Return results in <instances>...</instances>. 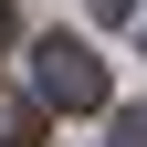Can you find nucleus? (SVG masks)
<instances>
[{
  "mask_svg": "<svg viewBox=\"0 0 147 147\" xmlns=\"http://www.w3.org/2000/svg\"><path fill=\"white\" fill-rule=\"evenodd\" d=\"M32 95L63 105V116H95L105 105V63L74 42V32H42V42H32Z\"/></svg>",
  "mask_w": 147,
  "mask_h": 147,
  "instance_id": "1",
  "label": "nucleus"
},
{
  "mask_svg": "<svg viewBox=\"0 0 147 147\" xmlns=\"http://www.w3.org/2000/svg\"><path fill=\"white\" fill-rule=\"evenodd\" d=\"M42 116H53L42 95H11L0 84V147H42Z\"/></svg>",
  "mask_w": 147,
  "mask_h": 147,
  "instance_id": "2",
  "label": "nucleus"
},
{
  "mask_svg": "<svg viewBox=\"0 0 147 147\" xmlns=\"http://www.w3.org/2000/svg\"><path fill=\"white\" fill-rule=\"evenodd\" d=\"M105 147H147V105H116V137Z\"/></svg>",
  "mask_w": 147,
  "mask_h": 147,
  "instance_id": "3",
  "label": "nucleus"
},
{
  "mask_svg": "<svg viewBox=\"0 0 147 147\" xmlns=\"http://www.w3.org/2000/svg\"><path fill=\"white\" fill-rule=\"evenodd\" d=\"M137 11H147V0H95V21H137Z\"/></svg>",
  "mask_w": 147,
  "mask_h": 147,
  "instance_id": "4",
  "label": "nucleus"
},
{
  "mask_svg": "<svg viewBox=\"0 0 147 147\" xmlns=\"http://www.w3.org/2000/svg\"><path fill=\"white\" fill-rule=\"evenodd\" d=\"M0 42H11V0H0Z\"/></svg>",
  "mask_w": 147,
  "mask_h": 147,
  "instance_id": "5",
  "label": "nucleus"
}]
</instances>
